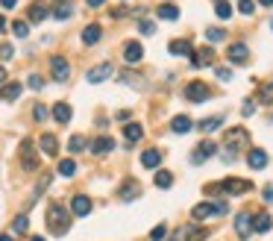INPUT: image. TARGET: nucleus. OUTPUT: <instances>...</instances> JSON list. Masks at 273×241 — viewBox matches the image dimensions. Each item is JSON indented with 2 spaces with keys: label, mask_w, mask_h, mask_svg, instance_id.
I'll use <instances>...</instances> for the list:
<instances>
[{
  "label": "nucleus",
  "mask_w": 273,
  "mask_h": 241,
  "mask_svg": "<svg viewBox=\"0 0 273 241\" xmlns=\"http://www.w3.org/2000/svg\"><path fill=\"white\" fill-rule=\"evenodd\" d=\"M138 29H141L144 35H153V32H156V24H153V21H141V24H138Z\"/></svg>",
  "instance_id": "37998d69"
},
{
  "label": "nucleus",
  "mask_w": 273,
  "mask_h": 241,
  "mask_svg": "<svg viewBox=\"0 0 273 241\" xmlns=\"http://www.w3.org/2000/svg\"><path fill=\"white\" fill-rule=\"evenodd\" d=\"M71 15H74V6H71V3H59V6H53V18H59V21L71 18Z\"/></svg>",
  "instance_id": "7c9ffc66"
},
{
  "label": "nucleus",
  "mask_w": 273,
  "mask_h": 241,
  "mask_svg": "<svg viewBox=\"0 0 273 241\" xmlns=\"http://www.w3.org/2000/svg\"><path fill=\"white\" fill-rule=\"evenodd\" d=\"M112 71H115V68H112L109 62H103V65H94V68H91V71L85 74V80L97 85V82H103V80H109V77H112Z\"/></svg>",
  "instance_id": "1a4fd4ad"
},
{
  "label": "nucleus",
  "mask_w": 273,
  "mask_h": 241,
  "mask_svg": "<svg viewBox=\"0 0 273 241\" xmlns=\"http://www.w3.org/2000/svg\"><path fill=\"white\" fill-rule=\"evenodd\" d=\"M15 3H18V0H0V6H3V9H12Z\"/></svg>",
  "instance_id": "864d4df0"
},
{
  "label": "nucleus",
  "mask_w": 273,
  "mask_h": 241,
  "mask_svg": "<svg viewBox=\"0 0 273 241\" xmlns=\"http://www.w3.org/2000/svg\"><path fill=\"white\" fill-rule=\"evenodd\" d=\"M12 32H15L18 38H26V35H29V24H26V21H15V24H12Z\"/></svg>",
  "instance_id": "e433bc0d"
},
{
  "label": "nucleus",
  "mask_w": 273,
  "mask_h": 241,
  "mask_svg": "<svg viewBox=\"0 0 273 241\" xmlns=\"http://www.w3.org/2000/svg\"><path fill=\"white\" fill-rule=\"evenodd\" d=\"M235 233H238V239H241V241L250 239V233H253V221H250L247 212H241V215L235 218Z\"/></svg>",
  "instance_id": "f8f14e48"
},
{
  "label": "nucleus",
  "mask_w": 273,
  "mask_h": 241,
  "mask_svg": "<svg viewBox=\"0 0 273 241\" xmlns=\"http://www.w3.org/2000/svg\"><path fill=\"white\" fill-rule=\"evenodd\" d=\"M32 118H35V121H44V118H47V106L35 103V109H32Z\"/></svg>",
  "instance_id": "a18cd8bd"
},
{
  "label": "nucleus",
  "mask_w": 273,
  "mask_h": 241,
  "mask_svg": "<svg viewBox=\"0 0 273 241\" xmlns=\"http://www.w3.org/2000/svg\"><path fill=\"white\" fill-rule=\"evenodd\" d=\"M112 150H115V141H112L109 135H100V138L91 141V153H94V156H106V153H112Z\"/></svg>",
  "instance_id": "ddd939ff"
},
{
  "label": "nucleus",
  "mask_w": 273,
  "mask_h": 241,
  "mask_svg": "<svg viewBox=\"0 0 273 241\" xmlns=\"http://www.w3.org/2000/svg\"><path fill=\"white\" fill-rule=\"evenodd\" d=\"M85 144H88V141H85V135H71L68 150H71V153H82V150H85Z\"/></svg>",
  "instance_id": "2f4dec72"
},
{
  "label": "nucleus",
  "mask_w": 273,
  "mask_h": 241,
  "mask_svg": "<svg viewBox=\"0 0 273 241\" xmlns=\"http://www.w3.org/2000/svg\"><path fill=\"white\" fill-rule=\"evenodd\" d=\"M59 174H62V177H74V174H76V162H74V159H62V162H59Z\"/></svg>",
  "instance_id": "f704fd0d"
},
{
  "label": "nucleus",
  "mask_w": 273,
  "mask_h": 241,
  "mask_svg": "<svg viewBox=\"0 0 273 241\" xmlns=\"http://www.w3.org/2000/svg\"><path fill=\"white\" fill-rule=\"evenodd\" d=\"M165 236H168V227H165V224H159V227L150 233V241H162Z\"/></svg>",
  "instance_id": "a19ab883"
},
{
  "label": "nucleus",
  "mask_w": 273,
  "mask_h": 241,
  "mask_svg": "<svg viewBox=\"0 0 273 241\" xmlns=\"http://www.w3.org/2000/svg\"><path fill=\"white\" fill-rule=\"evenodd\" d=\"M171 130H174V133H179V135H182V133H188V130H191V118H188V115H176V118H174V124H171Z\"/></svg>",
  "instance_id": "a878e982"
},
{
  "label": "nucleus",
  "mask_w": 273,
  "mask_h": 241,
  "mask_svg": "<svg viewBox=\"0 0 273 241\" xmlns=\"http://www.w3.org/2000/svg\"><path fill=\"white\" fill-rule=\"evenodd\" d=\"M124 135H126V141L132 144V141H141V135H144V130H141L138 124H126V127H124Z\"/></svg>",
  "instance_id": "cd10ccee"
},
{
  "label": "nucleus",
  "mask_w": 273,
  "mask_h": 241,
  "mask_svg": "<svg viewBox=\"0 0 273 241\" xmlns=\"http://www.w3.org/2000/svg\"><path fill=\"white\" fill-rule=\"evenodd\" d=\"M215 215V206L212 203H197L194 209H191V218L194 221H203V218H212Z\"/></svg>",
  "instance_id": "412c9836"
},
{
  "label": "nucleus",
  "mask_w": 273,
  "mask_h": 241,
  "mask_svg": "<svg viewBox=\"0 0 273 241\" xmlns=\"http://www.w3.org/2000/svg\"><path fill=\"white\" fill-rule=\"evenodd\" d=\"M265 200H268V203H273V188H271V186L265 188Z\"/></svg>",
  "instance_id": "603ef678"
},
{
  "label": "nucleus",
  "mask_w": 273,
  "mask_h": 241,
  "mask_svg": "<svg viewBox=\"0 0 273 241\" xmlns=\"http://www.w3.org/2000/svg\"><path fill=\"white\" fill-rule=\"evenodd\" d=\"M50 180H53V177H50V174H44V177H41V180H38V186H35V197H41V194H44V188H47V186H50ZM35 197H32V200H35ZM32 200H29V203H32Z\"/></svg>",
  "instance_id": "ea45409f"
},
{
  "label": "nucleus",
  "mask_w": 273,
  "mask_h": 241,
  "mask_svg": "<svg viewBox=\"0 0 273 241\" xmlns=\"http://www.w3.org/2000/svg\"><path fill=\"white\" fill-rule=\"evenodd\" d=\"M121 80H124L126 85H135V88H144V82H141V77H138V74H129V71H126V74H121Z\"/></svg>",
  "instance_id": "58836bf2"
},
{
  "label": "nucleus",
  "mask_w": 273,
  "mask_h": 241,
  "mask_svg": "<svg viewBox=\"0 0 273 241\" xmlns=\"http://www.w3.org/2000/svg\"><path fill=\"white\" fill-rule=\"evenodd\" d=\"M156 15L165 18V21H176V18H179V9H176L174 3H162V6L156 9Z\"/></svg>",
  "instance_id": "4be33fe9"
},
{
  "label": "nucleus",
  "mask_w": 273,
  "mask_h": 241,
  "mask_svg": "<svg viewBox=\"0 0 273 241\" xmlns=\"http://www.w3.org/2000/svg\"><path fill=\"white\" fill-rule=\"evenodd\" d=\"M156 186L159 188H171L174 186V174L171 171H156Z\"/></svg>",
  "instance_id": "473e14b6"
},
{
  "label": "nucleus",
  "mask_w": 273,
  "mask_h": 241,
  "mask_svg": "<svg viewBox=\"0 0 273 241\" xmlns=\"http://www.w3.org/2000/svg\"><path fill=\"white\" fill-rule=\"evenodd\" d=\"M38 144H41V150H44L47 156H56V153H59V141H56V135H50V133H44V135L38 138Z\"/></svg>",
  "instance_id": "dca6fc26"
},
{
  "label": "nucleus",
  "mask_w": 273,
  "mask_h": 241,
  "mask_svg": "<svg viewBox=\"0 0 273 241\" xmlns=\"http://www.w3.org/2000/svg\"><path fill=\"white\" fill-rule=\"evenodd\" d=\"M3 27H6V21H3V15H0V29H3Z\"/></svg>",
  "instance_id": "052dcab7"
},
{
  "label": "nucleus",
  "mask_w": 273,
  "mask_h": 241,
  "mask_svg": "<svg viewBox=\"0 0 273 241\" xmlns=\"http://www.w3.org/2000/svg\"><path fill=\"white\" fill-rule=\"evenodd\" d=\"M206 35H209V41H221V38H223V29H218V27H209V29H206Z\"/></svg>",
  "instance_id": "c03bdc74"
},
{
  "label": "nucleus",
  "mask_w": 273,
  "mask_h": 241,
  "mask_svg": "<svg viewBox=\"0 0 273 241\" xmlns=\"http://www.w3.org/2000/svg\"><path fill=\"white\" fill-rule=\"evenodd\" d=\"M253 188V183H247V180H223L221 186H209V194L212 191H226V194H247Z\"/></svg>",
  "instance_id": "f03ea898"
},
{
  "label": "nucleus",
  "mask_w": 273,
  "mask_h": 241,
  "mask_svg": "<svg viewBox=\"0 0 273 241\" xmlns=\"http://www.w3.org/2000/svg\"><path fill=\"white\" fill-rule=\"evenodd\" d=\"M212 153H215V144H212V141H200V144L194 147V153H191V162H194V165H200V162L212 159Z\"/></svg>",
  "instance_id": "9b49d317"
},
{
  "label": "nucleus",
  "mask_w": 273,
  "mask_h": 241,
  "mask_svg": "<svg viewBox=\"0 0 273 241\" xmlns=\"http://www.w3.org/2000/svg\"><path fill=\"white\" fill-rule=\"evenodd\" d=\"M185 100H188V103H203V100H209V88H206L200 80H191V82L185 85Z\"/></svg>",
  "instance_id": "39448f33"
},
{
  "label": "nucleus",
  "mask_w": 273,
  "mask_h": 241,
  "mask_svg": "<svg viewBox=\"0 0 273 241\" xmlns=\"http://www.w3.org/2000/svg\"><path fill=\"white\" fill-rule=\"evenodd\" d=\"M100 35H103L100 24H88V27L82 29V41H85V44H97V41H100Z\"/></svg>",
  "instance_id": "6ab92c4d"
},
{
  "label": "nucleus",
  "mask_w": 273,
  "mask_h": 241,
  "mask_svg": "<svg viewBox=\"0 0 273 241\" xmlns=\"http://www.w3.org/2000/svg\"><path fill=\"white\" fill-rule=\"evenodd\" d=\"M238 9H241V15H253V12H256V3H253V0H241Z\"/></svg>",
  "instance_id": "49530a36"
},
{
  "label": "nucleus",
  "mask_w": 273,
  "mask_h": 241,
  "mask_svg": "<svg viewBox=\"0 0 273 241\" xmlns=\"http://www.w3.org/2000/svg\"><path fill=\"white\" fill-rule=\"evenodd\" d=\"M168 241H182V239H179V236H174V239H168Z\"/></svg>",
  "instance_id": "680f3d73"
},
{
  "label": "nucleus",
  "mask_w": 273,
  "mask_h": 241,
  "mask_svg": "<svg viewBox=\"0 0 273 241\" xmlns=\"http://www.w3.org/2000/svg\"><path fill=\"white\" fill-rule=\"evenodd\" d=\"M247 141H250V133H247L244 127H232V130H226V150H241Z\"/></svg>",
  "instance_id": "7ed1b4c3"
},
{
  "label": "nucleus",
  "mask_w": 273,
  "mask_h": 241,
  "mask_svg": "<svg viewBox=\"0 0 273 241\" xmlns=\"http://www.w3.org/2000/svg\"><path fill=\"white\" fill-rule=\"evenodd\" d=\"M85 3H88V6H91V9H97V6H103V3H106V0H85Z\"/></svg>",
  "instance_id": "5fc2aeb1"
},
{
  "label": "nucleus",
  "mask_w": 273,
  "mask_h": 241,
  "mask_svg": "<svg viewBox=\"0 0 273 241\" xmlns=\"http://www.w3.org/2000/svg\"><path fill=\"white\" fill-rule=\"evenodd\" d=\"M168 50H171L174 56H191V53H194V47H191L188 38H174V41L168 44Z\"/></svg>",
  "instance_id": "4468645a"
},
{
  "label": "nucleus",
  "mask_w": 273,
  "mask_h": 241,
  "mask_svg": "<svg viewBox=\"0 0 273 241\" xmlns=\"http://www.w3.org/2000/svg\"><path fill=\"white\" fill-rule=\"evenodd\" d=\"M12 44H0V59H12Z\"/></svg>",
  "instance_id": "8fccbe9b"
},
{
  "label": "nucleus",
  "mask_w": 273,
  "mask_h": 241,
  "mask_svg": "<svg viewBox=\"0 0 273 241\" xmlns=\"http://www.w3.org/2000/svg\"><path fill=\"white\" fill-rule=\"evenodd\" d=\"M247 165L256 168V171H262V168L268 165V153H265V150H250V153H247Z\"/></svg>",
  "instance_id": "a211bd4d"
},
{
  "label": "nucleus",
  "mask_w": 273,
  "mask_h": 241,
  "mask_svg": "<svg viewBox=\"0 0 273 241\" xmlns=\"http://www.w3.org/2000/svg\"><path fill=\"white\" fill-rule=\"evenodd\" d=\"M206 236H209V233L200 230V227H185V239H182V241H203Z\"/></svg>",
  "instance_id": "72a5a7b5"
},
{
  "label": "nucleus",
  "mask_w": 273,
  "mask_h": 241,
  "mask_svg": "<svg viewBox=\"0 0 273 241\" xmlns=\"http://www.w3.org/2000/svg\"><path fill=\"white\" fill-rule=\"evenodd\" d=\"M71 212H74L76 218H85V215L91 212V197H85V194H74V200H71Z\"/></svg>",
  "instance_id": "9d476101"
},
{
  "label": "nucleus",
  "mask_w": 273,
  "mask_h": 241,
  "mask_svg": "<svg viewBox=\"0 0 273 241\" xmlns=\"http://www.w3.org/2000/svg\"><path fill=\"white\" fill-rule=\"evenodd\" d=\"M271 27H273V21H271Z\"/></svg>",
  "instance_id": "e2e57ef3"
},
{
  "label": "nucleus",
  "mask_w": 273,
  "mask_h": 241,
  "mask_svg": "<svg viewBox=\"0 0 273 241\" xmlns=\"http://www.w3.org/2000/svg\"><path fill=\"white\" fill-rule=\"evenodd\" d=\"M212 62H215V50H212V47H203V50L191 53V65H194V68H200V65H212Z\"/></svg>",
  "instance_id": "2eb2a0df"
},
{
  "label": "nucleus",
  "mask_w": 273,
  "mask_h": 241,
  "mask_svg": "<svg viewBox=\"0 0 273 241\" xmlns=\"http://www.w3.org/2000/svg\"><path fill=\"white\" fill-rule=\"evenodd\" d=\"M21 168H24V171H35V168H38V156H35L32 141H29V138L21 144Z\"/></svg>",
  "instance_id": "423d86ee"
},
{
  "label": "nucleus",
  "mask_w": 273,
  "mask_h": 241,
  "mask_svg": "<svg viewBox=\"0 0 273 241\" xmlns=\"http://www.w3.org/2000/svg\"><path fill=\"white\" fill-rule=\"evenodd\" d=\"M3 82H6V68L0 65V85H3Z\"/></svg>",
  "instance_id": "6e6d98bb"
},
{
  "label": "nucleus",
  "mask_w": 273,
  "mask_h": 241,
  "mask_svg": "<svg viewBox=\"0 0 273 241\" xmlns=\"http://www.w3.org/2000/svg\"><path fill=\"white\" fill-rule=\"evenodd\" d=\"M241 112H244V115H253V112H256V100H247V103H244V109H241Z\"/></svg>",
  "instance_id": "3c124183"
},
{
  "label": "nucleus",
  "mask_w": 273,
  "mask_h": 241,
  "mask_svg": "<svg viewBox=\"0 0 273 241\" xmlns=\"http://www.w3.org/2000/svg\"><path fill=\"white\" fill-rule=\"evenodd\" d=\"M50 74H53L56 82H65V80L71 77V65H68V59H65V56H50Z\"/></svg>",
  "instance_id": "20e7f679"
},
{
  "label": "nucleus",
  "mask_w": 273,
  "mask_h": 241,
  "mask_svg": "<svg viewBox=\"0 0 273 241\" xmlns=\"http://www.w3.org/2000/svg\"><path fill=\"white\" fill-rule=\"evenodd\" d=\"M29 241H44V239H41V236H32V239H29Z\"/></svg>",
  "instance_id": "bf43d9fd"
},
{
  "label": "nucleus",
  "mask_w": 273,
  "mask_h": 241,
  "mask_svg": "<svg viewBox=\"0 0 273 241\" xmlns=\"http://www.w3.org/2000/svg\"><path fill=\"white\" fill-rule=\"evenodd\" d=\"M26 227H29V221H26V215H18L15 221H12V233H26Z\"/></svg>",
  "instance_id": "4c0bfd02"
},
{
  "label": "nucleus",
  "mask_w": 273,
  "mask_h": 241,
  "mask_svg": "<svg viewBox=\"0 0 273 241\" xmlns=\"http://www.w3.org/2000/svg\"><path fill=\"white\" fill-rule=\"evenodd\" d=\"M259 3H262V6H273V0H259Z\"/></svg>",
  "instance_id": "4d7b16f0"
},
{
  "label": "nucleus",
  "mask_w": 273,
  "mask_h": 241,
  "mask_svg": "<svg viewBox=\"0 0 273 241\" xmlns=\"http://www.w3.org/2000/svg\"><path fill=\"white\" fill-rule=\"evenodd\" d=\"M141 165L144 168H159L162 165V150H156V147L153 150H144L141 153Z\"/></svg>",
  "instance_id": "f3484780"
},
{
  "label": "nucleus",
  "mask_w": 273,
  "mask_h": 241,
  "mask_svg": "<svg viewBox=\"0 0 273 241\" xmlns=\"http://www.w3.org/2000/svg\"><path fill=\"white\" fill-rule=\"evenodd\" d=\"M215 206V215H226L229 212V203H223V200H218V203H212Z\"/></svg>",
  "instance_id": "09e8293b"
},
{
  "label": "nucleus",
  "mask_w": 273,
  "mask_h": 241,
  "mask_svg": "<svg viewBox=\"0 0 273 241\" xmlns=\"http://www.w3.org/2000/svg\"><path fill=\"white\" fill-rule=\"evenodd\" d=\"M47 15H50V12H47V6H44V3H32V6H29V21H35V24H38V21H44Z\"/></svg>",
  "instance_id": "bb28decb"
},
{
  "label": "nucleus",
  "mask_w": 273,
  "mask_h": 241,
  "mask_svg": "<svg viewBox=\"0 0 273 241\" xmlns=\"http://www.w3.org/2000/svg\"><path fill=\"white\" fill-rule=\"evenodd\" d=\"M256 100H259V103H273V80H268V82H262V85H259Z\"/></svg>",
  "instance_id": "393cba45"
},
{
  "label": "nucleus",
  "mask_w": 273,
  "mask_h": 241,
  "mask_svg": "<svg viewBox=\"0 0 273 241\" xmlns=\"http://www.w3.org/2000/svg\"><path fill=\"white\" fill-rule=\"evenodd\" d=\"M141 188H138V183H132V180H126L124 186H121V200H132L135 194H138Z\"/></svg>",
  "instance_id": "c85d7f7f"
},
{
  "label": "nucleus",
  "mask_w": 273,
  "mask_h": 241,
  "mask_svg": "<svg viewBox=\"0 0 273 241\" xmlns=\"http://www.w3.org/2000/svg\"><path fill=\"white\" fill-rule=\"evenodd\" d=\"M29 88H35V91H41V88H44V80H41L38 74H32V77H29Z\"/></svg>",
  "instance_id": "de8ad7c7"
},
{
  "label": "nucleus",
  "mask_w": 273,
  "mask_h": 241,
  "mask_svg": "<svg viewBox=\"0 0 273 241\" xmlns=\"http://www.w3.org/2000/svg\"><path fill=\"white\" fill-rule=\"evenodd\" d=\"M215 12H218V18H232V6L226 0H218L215 3Z\"/></svg>",
  "instance_id": "c9c22d12"
},
{
  "label": "nucleus",
  "mask_w": 273,
  "mask_h": 241,
  "mask_svg": "<svg viewBox=\"0 0 273 241\" xmlns=\"http://www.w3.org/2000/svg\"><path fill=\"white\" fill-rule=\"evenodd\" d=\"M53 118H56L59 124H68V121H71V106H68V103H53Z\"/></svg>",
  "instance_id": "5701e85b"
},
{
  "label": "nucleus",
  "mask_w": 273,
  "mask_h": 241,
  "mask_svg": "<svg viewBox=\"0 0 273 241\" xmlns=\"http://www.w3.org/2000/svg\"><path fill=\"white\" fill-rule=\"evenodd\" d=\"M215 74H218L221 82H229L232 80V68H215Z\"/></svg>",
  "instance_id": "79ce46f5"
},
{
  "label": "nucleus",
  "mask_w": 273,
  "mask_h": 241,
  "mask_svg": "<svg viewBox=\"0 0 273 241\" xmlns=\"http://www.w3.org/2000/svg\"><path fill=\"white\" fill-rule=\"evenodd\" d=\"M247 56H250V50H247V44H241V41H235V44L226 47V59H229L232 65H244Z\"/></svg>",
  "instance_id": "0eeeda50"
},
{
  "label": "nucleus",
  "mask_w": 273,
  "mask_h": 241,
  "mask_svg": "<svg viewBox=\"0 0 273 241\" xmlns=\"http://www.w3.org/2000/svg\"><path fill=\"white\" fill-rule=\"evenodd\" d=\"M18 94H21V82H9V85H3V91H0L3 100H18Z\"/></svg>",
  "instance_id": "c756f323"
},
{
  "label": "nucleus",
  "mask_w": 273,
  "mask_h": 241,
  "mask_svg": "<svg viewBox=\"0 0 273 241\" xmlns=\"http://www.w3.org/2000/svg\"><path fill=\"white\" fill-rule=\"evenodd\" d=\"M47 230L53 236H65L71 230V221H68V209L62 203H50L47 206Z\"/></svg>",
  "instance_id": "f257e3e1"
},
{
  "label": "nucleus",
  "mask_w": 273,
  "mask_h": 241,
  "mask_svg": "<svg viewBox=\"0 0 273 241\" xmlns=\"http://www.w3.org/2000/svg\"><path fill=\"white\" fill-rule=\"evenodd\" d=\"M221 124H223V115H212V118L200 121V130L203 133H215V130H221Z\"/></svg>",
  "instance_id": "b1692460"
},
{
  "label": "nucleus",
  "mask_w": 273,
  "mask_h": 241,
  "mask_svg": "<svg viewBox=\"0 0 273 241\" xmlns=\"http://www.w3.org/2000/svg\"><path fill=\"white\" fill-rule=\"evenodd\" d=\"M271 227H273L271 215H268V212H259L256 221H253V233H271Z\"/></svg>",
  "instance_id": "aec40b11"
},
{
  "label": "nucleus",
  "mask_w": 273,
  "mask_h": 241,
  "mask_svg": "<svg viewBox=\"0 0 273 241\" xmlns=\"http://www.w3.org/2000/svg\"><path fill=\"white\" fill-rule=\"evenodd\" d=\"M0 241H15L12 236H0Z\"/></svg>",
  "instance_id": "13d9d810"
},
{
  "label": "nucleus",
  "mask_w": 273,
  "mask_h": 241,
  "mask_svg": "<svg viewBox=\"0 0 273 241\" xmlns=\"http://www.w3.org/2000/svg\"><path fill=\"white\" fill-rule=\"evenodd\" d=\"M141 59H144V47H141L138 41H126V44H124V62L138 65Z\"/></svg>",
  "instance_id": "6e6552de"
}]
</instances>
